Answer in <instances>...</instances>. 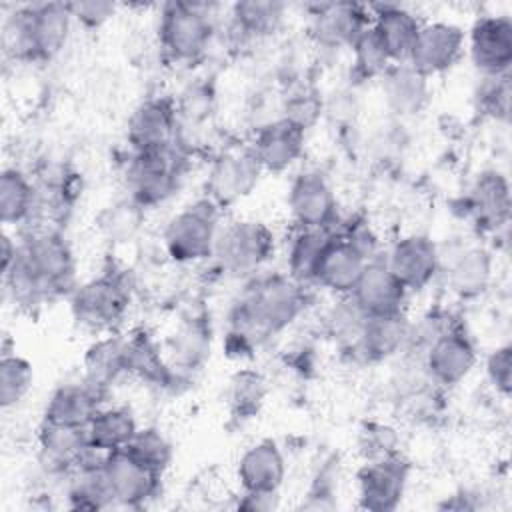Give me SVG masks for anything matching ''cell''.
<instances>
[{
	"mask_svg": "<svg viewBox=\"0 0 512 512\" xmlns=\"http://www.w3.org/2000/svg\"><path fill=\"white\" fill-rule=\"evenodd\" d=\"M2 276L6 290L20 306L70 296L78 286L74 252L56 230H36L18 240L16 258Z\"/></svg>",
	"mask_w": 512,
	"mask_h": 512,
	"instance_id": "1",
	"label": "cell"
},
{
	"mask_svg": "<svg viewBox=\"0 0 512 512\" xmlns=\"http://www.w3.org/2000/svg\"><path fill=\"white\" fill-rule=\"evenodd\" d=\"M306 308V286L286 274L252 280L230 310L228 346L248 352L286 330Z\"/></svg>",
	"mask_w": 512,
	"mask_h": 512,
	"instance_id": "2",
	"label": "cell"
},
{
	"mask_svg": "<svg viewBox=\"0 0 512 512\" xmlns=\"http://www.w3.org/2000/svg\"><path fill=\"white\" fill-rule=\"evenodd\" d=\"M68 2H38L16 8L6 20L4 36L20 60H52L58 56L72 32Z\"/></svg>",
	"mask_w": 512,
	"mask_h": 512,
	"instance_id": "3",
	"label": "cell"
},
{
	"mask_svg": "<svg viewBox=\"0 0 512 512\" xmlns=\"http://www.w3.org/2000/svg\"><path fill=\"white\" fill-rule=\"evenodd\" d=\"M214 14L206 2H166L160 10L158 40L176 64L200 60L214 38Z\"/></svg>",
	"mask_w": 512,
	"mask_h": 512,
	"instance_id": "4",
	"label": "cell"
},
{
	"mask_svg": "<svg viewBox=\"0 0 512 512\" xmlns=\"http://www.w3.org/2000/svg\"><path fill=\"white\" fill-rule=\"evenodd\" d=\"M220 212L222 210L206 196L176 212L162 232L166 254L178 264H194L212 258L220 230Z\"/></svg>",
	"mask_w": 512,
	"mask_h": 512,
	"instance_id": "5",
	"label": "cell"
},
{
	"mask_svg": "<svg viewBox=\"0 0 512 512\" xmlns=\"http://www.w3.org/2000/svg\"><path fill=\"white\" fill-rule=\"evenodd\" d=\"M274 232L260 220L242 218L220 226L212 258L232 276L258 272L274 254Z\"/></svg>",
	"mask_w": 512,
	"mask_h": 512,
	"instance_id": "6",
	"label": "cell"
},
{
	"mask_svg": "<svg viewBox=\"0 0 512 512\" xmlns=\"http://www.w3.org/2000/svg\"><path fill=\"white\" fill-rule=\"evenodd\" d=\"M184 156L178 146L152 152H132L126 168L128 198L144 210L166 202L180 186Z\"/></svg>",
	"mask_w": 512,
	"mask_h": 512,
	"instance_id": "7",
	"label": "cell"
},
{
	"mask_svg": "<svg viewBox=\"0 0 512 512\" xmlns=\"http://www.w3.org/2000/svg\"><path fill=\"white\" fill-rule=\"evenodd\" d=\"M70 300L74 320L88 330H112L130 306V286L120 272H104L78 284Z\"/></svg>",
	"mask_w": 512,
	"mask_h": 512,
	"instance_id": "8",
	"label": "cell"
},
{
	"mask_svg": "<svg viewBox=\"0 0 512 512\" xmlns=\"http://www.w3.org/2000/svg\"><path fill=\"white\" fill-rule=\"evenodd\" d=\"M264 168L252 146L222 152L210 166L206 178V198L220 210L234 206L254 192Z\"/></svg>",
	"mask_w": 512,
	"mask_h": 512,
	"instance_id": "9",
	"label": "cell"
},
{
	"mask_svg": "<svg viewBox=\"0 0 512 512\" xmlns=\"http://www.w3.org/2000/svg\"><path fill=\"white\" fill-rule=\"evenodd\" d=\"M420 360L422 370L432 384L454 388L474 372L478 352L472 338L454 324L430 342Z\"/></svg>",
	"mask_w": 512,
	"mask_h": 512,
	"instance_id": "10",
	"label": "cell"
},
{
	"mask_svg": "<svg viewBox=\"0 0 512 512\" xmlns=\"http://www.w3.org/2000/svg\"><path fill=\"white\" fill-rule=\"evenodd\" d=\"M410 466L402 454L364 460L356 474L358 506L370 512H392L400 506L408 486Z\"/></svg>",
	"mask_w": 512,
	"mask_h": 512,
	"instance_id": "11",
	"label": "cell"
},
{
	"mask_svg": "<svg viewBox=\"0 0 512 512\" xmlns=\"http://www.w3.org/2000/svg\"><path fill=\"white\" fill-rule=\"evenodd\" d=\"M466 34L452 22H422L406 64L426 78L450 70L464 54Z\"/></svg>",
	"mask_w": 512,
	"mask_h": 512,
	"instance_id": "12",
	"label": "cell"
},
{
	"mask_svg": "<svg viewBox=\"0 0 512 512\" xmlns=\"http://www.w3.org/2000/svg\"><path fill=\"white\" fill-rule=\"evenodd\" d=\"M376 256L364 248L348 230L342 234L332 232L324 254L320 258L314 284H320L332 294L350 296L364 266Z\"/></svg>",
	"mask_w": 512,
	"mask_h": 512,
	"instance_id": "13",
	"label": "cell"
},
{
	"mask_svg": "<svg viewBox=\"0 0 512 512\" xmlns=\"http://www.w3.org/2000/svg\"><path fill=\"white\" fill-rule=\"evenodd\" d=\"M474 68L482 76L510 74L512 66V20L504 14L480 16L466 38Z\"/></svg>",
	"mask_w": 512,
	"mask_h": 512,
	"instance_id": "14",
	"label": "cell"
},
{
	"mask_svg": "<svg viewBox=\"0 0 512 512\" xmlns=\"http://www.w3.org/2000/svg\"><path fill=\"white\" fill-rule=\"evenodd\" d=\"M102 474L112 498V508H140L160 486V474L148 470L126 450L108 452L102 460Z\"/></svg>",
	"mask_w": 512,
	"mask_h": 512,
	"instance_id": "15",
	"label": "cell"
},
{
	"mask_svg": "<svg viewBox=\"0 0 512 512\" xmlns=\"http://www.w3.org/2000/svg\"><path fill=\"white\" fill-rule=\"evenodd\" d=\"M384 262L406 292L424 290L440 272L438 246L422 232H412L396 240Z\"/></svg>",
	"mask_w": 512,
	"mask_h": 512,
	"instance_id": "16",
	"label": "cell"
},
{
	"mask_svg": "<svg viewBox=\"0 0 512 512\" xmlns=\"http://www.w3.org/2000/svg\"><path fill=\"white\" fill-rule=\"evenodd\" d=\"M288 210L298 228H332L338 202L328 178L318 170L294 176L288 188Z\"/></svg>",
	"mask_w": 512,
	"mask_h": 512,
	"instance_id": "17",
	"label": "cell"
},
{
	"mask_svg": "<svg viewBox=\"0 0 512 512\" xmlns=\"http://www.w3.org/2000/svg\"><path fill=\"white\" fill-rule=\"evenodd\" d=\"M126 138L132 152H152L176 146V104L160 96L140 102L128 118Z\"/></svg>",
	"mask_w": 512,
	"mask_h": 512,
	"instance_id": "18",
	"label": "cell"
},
{
	"mask_svg": "<svg viewBox=\"0 0 512 512\" xmlns=\"http://www.w3.org/2000/svg\"><path fill=\"white\" fill-rule=\"evenodd\" d=\"M370 8L356 2L320 4L312 12L310 30L324 48H352L362 32L370 26Z\"/></svg>",
	"mask_w": 512,
	"mask_h": 512,
	"instance_id": "19",
	"label": "cell"
},
{
	"mask_svg": "<svg viewBox=\"0 0 512 512\" xmlns=\"http://www.w3.org/2000/svg\"><path fill=\"white\" fill-rule=\"evenodd\" d=\"M510 182L500 170H482L466 196L472 222L484 232H498L510 220Z\"/></svg>",
	"mask_w": 512,
	"mask_h": 512,
	"instance_id": "20",
	"label": "cell"
},
{
	"mask_svg": "<svg viewBox=\"0 0 512 512\" xmlns=\"http://www.w3.org/2000/svg\"><path fill=\"white\" fill-rule=\"evenodd\" d=\"M236 478L242 492H278L286 478V458L280 446L270 438L250 444L238 458Z\"/></svg>",
	"mask_w": 512,
	"mask_h": 512,
	"instance_id": "21",
	"label": "cell"
},
{
	"mask_svg": "<svg viewBox=\"0 0 512 512\" xmlns=\"http://www.w3.org/2000/svg\"><path fill=\"white\" fill-rule=\"evenodd\" d=\"M304 142L306 130L280 116L264 124L256 132L254 142L250 146L258 162L262 164L264 172L278 174L298 162V158L304 152Z\"/></svg>",
	"mask_w": 512,
	"mask_h": 512,
	"instance_id": "22",
	"label": "cell"
},
{
	"mask_svg": "<svg viewBox=\"0 0 512 512\" xmlns=\"http://www.w3.org/2000/svg\"><path fill=\"white\" fill-rule=\"evenodd\" d=\"M350 296L368 316H380L404 310L408 292L382 258H372L364 266Z\"/></svg>",
	"mask_w": 512,
	"mask_h": 512,
	"instance_id": "23",
	"label": "cell"
},
{
	"mask_svg": "<svg viewBox=\"0 0 512 512\" xmlns=\"http://www.w3.org/2000/svg\"><path fill=\"white\" fill-rule=\"evenodd\" d=\"M368 8L372 14L370 28L392 64L406 62L422 22L398 4H372Z\"/></svg>",
	"mask_w": 512,
	"mask_h": 512,
	"instance_id": "24",
	"label": "cell"
},
{
	"mask_svg": "<svg viewBox=\"0 0 512 512\" xmlns=\"http://www.w3.org/2000/svg\"><path fill=\"white\" fill-rule=\"evenodd\" d=\"M102 398L104 390L96 388L86 380L62 384L50 394L44 406L42 420L52 424L86 428L94 414L104 406Z\"/></svg>",
	"mask_w": 512,
	"mask_h": 512,
	"instance_id": "25",
	"label": "cell"
},
{
	"mask_svg": "<svg viewBox=\"0 0 512 512\" xmlns=\"http://www.w3.org/2000/svg\"><path fill=\"white\" fill-rule=\"evenodd\" d=\"M38 446L44 464L56 472L78 468L94 450L90 446L86 428L52 424L44 420L38 428Z\"/></svg>",
	"mask_w": 512,
	"mask_h": 512,
	"instance_id": "26",
	"label": "cell"
},
{
	"mask_svg": "<svg viewBox=\"0 0 512 512\" xmlns=\"http://www.w3.org/2000/svg\"><path fill=\"white\" fill-rule=\"evenodd\" d=\"M410 320L404 310L380 316H368L360 342L354 354L364 362H384L398 352H404L408 334H410Z\"/></svg>",
	"mask_w": 512,
	"mask_h": 512,
	"instance_id": "27",
	"label": "cell"
},
{
	"mask_svg": "<svg viewBox=\"0 0 512 512\" xmlns=\"http://www.w3.org/2000/svg\"><path fill=\"white\" fill-rule=\"evenodd\" d=\"M494 260L484 246L462 248L446 268V284L460 300L480 298L492 282Z\"/></svg>",
	"mask_w": 512,
	"mask_h": 512,
	"instance_id": "28",
	"label": "cell"
},
{
	"mask_svg": "<svg viewBox=\"0 0 512 512\" xmlns=\"http://www.w3.org/2000/svg\"><path fill=\"white\" fill-rule=\"evenodd\" d=\"M382 92L388 108L400 116H412L426 108L430 100V78L410 64H392L382 74Z\"/></svg>",
	"mask_w": 512,
	"mask_h": 512,
	"instance_id": "29",
	"label": "cell"
},
{
	"mask_svg": "<svg viewBox=\"0 0 512 512\" xmlns=\"http://www.w3.org/2000/svg\"><path fill=\"white\" fill-rule=\"evenodd\" d=\"M128 374V338L106 334L92 342L84 354V380L104 390Z\"/></svg>",
	"mask_w": 512,
	"mask_h": 512,
	"instance_id": "30",
	"label": "cell"
},
{
	"mask_svg": "<svg viewBox=\"0 0 512 512\" xmlns=\"http://www.w3.org/2000/svg\"><path fill=\"white\" fill-rule=\"evenodd\" d=\"M86 430L90 446L102 454H108L124 450L130 444L138 432V422L132 410L126 406H102Z\"/></svg>",
	"mask_w": 512,
	"mask_h": 512,
	"instance_id": "31",
	"label": "cell"
},
{
	"mask_svg": "<svg viewBox=\"0 0 512 512\" xmlns=\"http://www.w3.org/2000/svg\"><path fill=\"white\" fill-rule=\"evenodd\" d=\"M38 208V190L18 168H4L0 176V220L4 226H16L30 220Z\"/></svg>",
	"mask_w": 512,
	"mask_h": 512,
	"instance_id": "32",
	"label": "cell"
},
{
	"mask_svg": "<svg viewBox=\"0 0 512 512\" xmlns=\"http://www.w3.org/2000/svg\"><path fill=\"white\" fill-rule=\"evenodd\" d=\"M332 236V228H298L288 246L286 268L288 274L308 286L316 278V270L324 248Z\"/></svg>",
	"mask_w": 512,
	"mask_h": 512,
	"instance_id": "33",
	"label": "cell"
},
{
	"mask_svg": "<svg viewBox=\"0 0 512 512\" xmlns=\"http://www.w3.org/2000/svg\"><path fill=\"white\" fill-rule=\"evenodd\" d=\"M286 14V4L272 0H246L232 4V30L242 38H262L274 34Z\"/></svg>",
	"mask_w": 512,
	"mask_h": 512,
	"instance_id": "34",
	"label": "cell"
},
{
	"mask_svg": "<svg viewBox=\"0 0 512 512\" xmlns=\"http://www.w3.org/2000/svg\"><path fill=\"white\" fill-rule=\"evenodd\" d=\"M368 314L354 302L352 296H340V300L326 312L324 324L328 336L346 350H356L364 332Z\"/></svg>",
	"mask_w": 512,
	"mask_h": 512,
	"instance_id": "35",
	"label": "cell"
},
{
	"mask_svg": "<svg viewBox=\"0 0 512 512\" xmlns=\"http://www.w3.org/2000/svg\"><path fill=\"white\" fill-rule=\"evenodd\" d=\"M144 214L146 210L140 204H136L132 198H124L106 206L96 218V224L108 242L122 244L130 242L138 234L144 222Z\"/></svg>",
	"mask_w": 512,
	"mask_h": 512,
	"instance_id": "36",
	"label": "cell"
},
{
	"mask_svg": "<svg viewBox=\"0 0 512 512\" xmlns=\"http://www.w3.org/2000/svg\"><path fill=\"white\" fill-rule=\"evenodd\" d=\"M130 456H134L140 464L156 474H164V470L172 462V444L170 440L154 426L138 428L130 444L124 448Z\"/></svg>",
	"mask_w": 512,
	"mask_h": 512,
	"instance_id": "37",
	"label": "cell"
},
{
	"mask_svg": "<svg viewBox=\"0 0 512 512\" xmlns=\"http://www.w3.org/2000/svg\"><path fill=\"white\" fill-rule=\"evenodd\" d=\"M34 382L32 364L18 354H4L0 360V406L4 410L20 404Z\"/></svg>",
	"mask_w": 512,
	"mask_h": 512,
	"instance_id": "38",
	"label": "cell"
},
{
	"mask_svg": "<svg viewBox=\"0 0 512 512\" xmlns=\"http://www.w3.org/2000/svg\"><path fill=\"white\" fill-rule=\"evenodd\" d=\"M266 396V382L258 372L252 370H240L230 380L228 400L232 410L240 418H250L258 412Z\"/></svg>",
	"mask_w": 512,
	"mask_h": 512,
	"instance_id": "39",
	"label": "cell"
},
{
	"mask_svg": "<svg viewBox=\"0 0 512 512\" xmlns=\"http://www.w3.org/2000/svg\"><path fill=\"white\" fill-rule=\"evenodd\" d=\"M352 50V64H354V74L360 80H370V78H382V74L392 66V60L384 52L382 44L374 36L372 28L368 26L362 36L354 42Z\"/></svg>",
	"mask_w": 512,
	"mask_h": 512,
	"instance_id": "40",
	"label": "cell"
},
{
	"mask_svg": "<svg viewBox=\"0 0 512 512\" xmlns=\"http://www.w3.org/2000/svg\"><path fill=\"white\" fill-rule=\"evenodd\" d=\"M358 450L364 460H380L400 452V436L388 422H366L358 432Z\"/></svg>",
	"mask_w": 512,
	"mask_h": 512,
	"instance_id": "41",
	"label": "cell"
},
{
	"mask_svg": "<svg viewBox=\"0 0 512 512\" xmlns=\"http://www.w3.org/2000/svg\"><path fill=\"white\" fill-rule=\"evenodd\" d=\"M510 74L500 76H482V82L476 92L478 110L494 120H508L510 116Z\"/></svg>",
	"mask_w": 512,
	"mask_h": 512,
	"instance_id": "42",
	"label": "cell"
},
{
	"mask_svg": "<svg viewBox=\"0 0 512 512\" xmlns=\"http://www.w3.org/2000/svg\"><path fill=\"white\" fill-rule=\"evenodd\" d=\"M322 114V100L318 92L310 86H296L284 96L282 118L294 122L302 130H308L316 124Z\"/></svg>",
	"mask_w": 512,
	"mask_h": 512,
	"instance_id": "43",
	"label": "cell"
},
{
	"mask_svg": "<svg viewBox=\"0 0 512 512\" xmlns=\"http://www.w3.org/2000/svg\"><path fill=\"white\" fill-rule=\"evenodd\" d=\"M208 350V340H206V330L198 324L192 322L184 326L172 340V360L174 366L182 368H194L196 364L202 362Z\"/></svg>",
	"mask_w": 512,
	"mask_h": 512,
	"instance_id": "44",
	"label": "cell"
},
{
	"mask_svg": "<svg viewBox=\"0 0 512 512\" xmlns=\"http://www.w3.org/2000/svg\"><path fill=\"white\" fill-rule=\"evenodd\" d=\"M484 370L492 388L500 396L508 398L512 392V346L506 342L490 350L484 362Z\"/></svg>",
	"mask_w": 512,
	"mask_h": 512,
	"instance_id": "45",
	"label": "cell"
},
{
	"mask_svg": "<svg viewBox=\"0 0 512 512\" xmlns=\"http://www.w3.org/2000/svg\"><path fill=\"white\" fill-rule=\"evenodd\" d=\"M336 482H338V476H336V472H334V462H326L320 470H318V474H316V478H314V482H312V486H310V490H308V500L306 502H302V508H312V510H328V508H334V492H336Z\"/></svg>",
	"mask_w": 512,
	"mask_h": 512,
	"instance_id": "46",
	"label": "cell"
},
{
	"mask_svg": "<svg viewBox=\"0 0 512 512\" xmlns=\"http://www.w3.org/2000/svg\"><path fill=\"white\" fill-rule=\"evenodd\" d=\"M70 12L74 22L80 26L94 30L104 26L114 14H116V4L114 2H104V0H86V2H68Z\"/></svg>",
	"mask_w": 512,
	"mask_h": 512,
	"instance_id": "47",
	"label": "cell"
},
{
	"mask_svg": "<svg viewBox=\"0 0 512 512\" xmlns=\"http://www.w3.org/2000/svg\"><path fill=\"white\" fill-rule=\"evenodd\" d=\"M212 108V94L206 86H190L182 98L180 104H176V114L188 118L190 122H200L210 114Z\"/></svg>",
	"mask_w": 512,
	"mask_h": 512,
	"instance_id": "48",
	"label": "cell"
},
{
	"mask_svg": "<svg viewBox=\"0 0 512 512\" xmlns=\"http://www.w3.org/2000/svg\"><path fill=\"white\" fill-rule=\"evenodd\" d=\"M278 492L266 494V492H242V500L238 502L240 510L250 512H262V510H274L278 508Z\"/></svg>",
	"mask_w": 512,
	"mask_h": 512,
	"instance_id": "49",
	"label": "cell"
}]
</instances>
